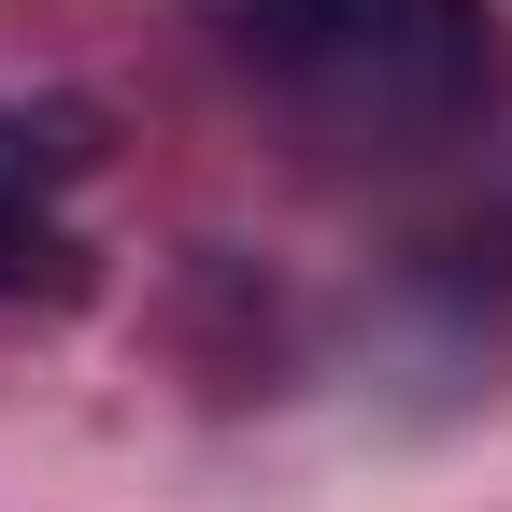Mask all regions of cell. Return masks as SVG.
I'll use <instances>...</instances> for the list:
<instances>
[{
    "label": "cell",
    "instance_id": "cell-2",
    "mask_svg": "<svg viewBox=\"0 0 512 512\" xmlns=\"http://www.w3.org/2000/svg\"><path fill=\"white\" fill-rule=\"evenodd\" d=\"M86 128L0 100V299H72L86 285Z\"/></svg>",
    "mask_w": 512,
    "mask_h": 512
},
{
    "label": "cell",
    "instance_id": "cell-1",
    "mask_svg": "<svg viewBox=\"0 0 512 512\" xmlns=\"http://www.w3.org/2000/svg\"><path fill=\"white\" fill-rule=\"evenodd\" d=\"M242 100H271L313 157H441L512 86L498 0H185Z\"/></svg>",
    "mask_w": 512,
    "mask_h": 512
}]
</instances>
